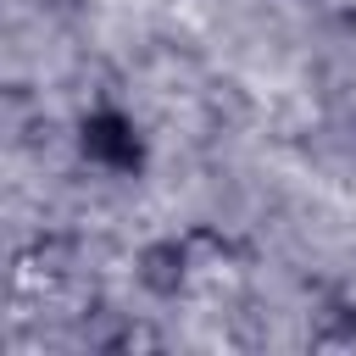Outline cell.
<instances>
[{"label": "cell", "instance_id": "cell-1", "mask_svg": "<svg viewBox=\"0 0 356 356\" xmlns=\"http://www.w3.org/2000/svg\"><path fill=\"white\" fill-rule=\"evenodd\" d=\"M78 150L89 167L111 172V178H139L150 167V145L145 128L122 111V106H95L78 117Z\"/></svg>", "mask_w": 356, "mask_h": 356}, {"label": "cell", "instance_id": "cell-2", "mask_svg": "<svg viewBox=\"0 0 356 356\" xmlns=\"http://www.w3.org/2000/svg\"><path fill=\"white\" fill-rule=\"evenodd\" d=\"M134 278H139L145 295H156V300H178V295L189 289V278H195V239L161 234V239L139 245V256H134Z\"/></svg>", "mask_w": 356, "mask_h": 356}]
</instances>
